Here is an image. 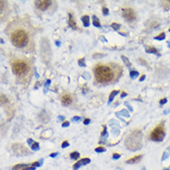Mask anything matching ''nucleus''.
I'll list each match as a JSON object with an SVG mask.
<instances>
[{"label": "nucleus", "mask_w": 170, "mask_h": 170, "mask_svg": "<svg viewBox=\"0 0 170 170\" xmlns=\"http://www.w3.org/2000/svg\"><path fill=\"white\" fill-rule=\"evenodd\" d=\"M7 35L17 49L31 51L34 49V32L32 25L25 19H16L8 24Z\"/></svg>", "instance_id": "obj_1"}, {"label": "nucleus", "mask_w": 170, "mask_h": 170, "mask_svg": "<svg viewBox=\"0 0 170 170\" xmlns=\"http://www.w3.org/2000/svg\"><path fill=\"white\" fill-rule=\"evenodd\" d=\"M122 73L123 69L113 62L99 63L94 67L95 80L98 84L106 85L113 83L118 80Z\"/></svg>", "instance_id": "obj_2"}, {"label": "nucleus", "mask_w": 170, "mask_h": 170, "mask_svg": "<svg viewBox=\"0 0 170 170\" xmlns=\"http://www.w3.org/2000/svg\"><path fill=\"white\" fill-rule=\"evenodd\" d=\"M11 69L18 78L19 83L27 85L33 74L32 63L23 57H15L11 59Z\"/></svg>", "instance_id": "obj_3"}, {"label": "nucleus", "mask_w": 170, "mask_h": 170, "mask_svg": "<svg viewBox=\"0 0 170 170\" xmlns=\"http://www.w3.org/2000/svg\"><path fill=\"white\" fill-rule=\"evenodd\" d=\"M142 134L140 130H134L126 140V146L130 151H137L142 147Z\"/></svg>", "instance_id": "obj_4"}, {"label": "nucleus", "mask_w": 170, "mask_h": 170, "mask_svg": "<svg viewBox=\"0 0 170 170\" xmlns=\"http://www.w3.org/2000/svg\"><path fill=\"white\" fill-rule=\"evenodd\" d=\"M165 137V130L164 123H161L156 127H154L150 134V138L153 141H162Z\"/></svg>", "instance_id": "obj_5"}, {"label": "nucleus", "mask_w": 170, "mask_h": 170, "mask_svg": "<svg viewBox=\"0 0 170 170\" xmlns=\"http://www.w3.org/2000/svg\"><path fill=\"white\" fill-rule=\"evenodd\" d=\"M121 13L125 20H127V22H134L137 19V14H136L135 10L129 7H124L121 9Z\"/></svg>", "instance_id": "obj_6"}, {"label": "nucleus", "mask_w": 170, "mask_h": 170, "mask_svg": "<svg viewBox=\"0 0 170 170\" xmlns=\"http://www.w3.org/2000/svg\"><path fill=\"white\" fill-rule=\"evenodd\" d=\"M11 149L14 151V153L18 154V155H28L30 153L29 150L20 143H14Z\"/></svg>", "instance_id": "obj_7"}, {"label": "nucleus", "mask_w": 170, "mask_h": 170, "mask_svg": "<svg viewBox=\"0 0 170 170\" xmlns=\"http://www.w3.org/2000/svg\"><path fill=\"white\" fill-rule=\"evenodd\" d=\"M52 1L50 0H37L35 2V5L36 7V8H38L39 10L45 11L52 5Z\"/></svg>", "instance_id": "obj_8"}, {"label": "nucleus", "mask_w": 170, "mask_h": 170, "mask_svg": "<svg viewBox=\"0 0 170 170\" xmlns=\"http://www.w3.org/2000/svg\"><path fill=\"white\" fill-rule=\"evenodd\" d=\"M60 100H61V103L63 104L64 106H69L70 104H72L73 102V96L71 94H66L62 95L61 98H60Z\"/></svg>", "instance_id": "obj_9"}, {"label": "nucleus", "mask_w": 170, "mask_h": 170, "mask_svg": "<svg viewBox=\"0 0 170 170\" xmlns=\"http://www.w3.org/2000/svg\"><path fill=\"white\" fill-rule=\"evenodd\" d=\"M91 162L90 161V159L89 158H87V157H86V158H83V159H80L77 163H75L74 165H73V170H77L80 166H82V165H88L89 163Z\"/></svg>", "instance_id": "obj_10"}, {"label": "nucleus", "mask_w": 170, "mask_h": 170, "mask_svg": "<svg viewBox=\"0 0 170 170\" xmlns=\"http://www.w3.org/2000/svg\"><path fill=\"white\" fill-rule=\"evenodd\" d=\"M142 154H138V155H136V156L130 158L129 160H127V164H130V165H134V164H137V163L141 162V159H142Z\"/></svg>", "instance_id": "obj_11"}, {"label": "nucleus", "mask_w": 170, "mask_h": 170, "mask_svg": "<svg viewBox=\"0 0 170 170\" xmlns=\"http://www.w3.org/2000/svg\"><path fill=\"white\" fill-rule=\"evenodd\" d=\"M69 25H70V27H72L73 29H74V30L78 29L77 25H76L75 19H74V17H73V15L72 12H69Z\"/></svg>", "instance_id": "obj_12"}, {"label": "nucleus", "mask_w": 170, "mask_h": 170, "mask_svg": "<svg viewBox=\"0 0 170 170\" xmlns=\"http://www.w3.org/2000/svg\"><path fill=\"white\" fill-rule=\"evenodd\" d=\"M27 143L31 146V148H32L33 151H38L39 149H40V146L38 144L37 142H35V141H33L32 138H28L27 140Z\"/></svg>", "instance_id": "obj_13"}, {"label": "nucleus", "mask_w": 170, "mask_h": 170, "mask_svg": "<svg viewBox=\"0 0 170 170\" xmlns=\"http://www.w3.org/2000/svg\"><path fill=\"white\" fill-rule=\"evenodd\" d=\"M145 51L147 53H153V54H156L158 56H160V53L159 51L157 50L154 47H151V46H146L145 47Z\"/></svg>", "instance_id": "obj_14"}, {"label": "nucleus", "mask_w": 170, "mask_h": 170, "mask_svg": "<svg viewBox=\"0 0 170 170\" xmlns=\"http://www.w3.org/2000/svg\"><path fill=\"white\" fill-rule=\"evenodd\" d=\"M82 22H83V24H84L85 27H88L89 24H90L89 17L87 15H84V16L82 17Z\"/></svg>", "instance_id": "obj_15"}, {"label": "nucleus", "mask_w": 170, "mask_h": 170, "mask_svg": "<svg viewBox=\"0 0 170 170\" xmlns=\"http://www.w3.org/2000/svg\"><path fill=\"white\" fill-rule=\"evenodd\" d=\"M28 165L27 164H19V165H14L13 167H12V170H22V169H24V168L28 167Z\"/></svg>", "instance_id": "obj_16"}, {"label": "nucleus", "mask_w": 170, "mask_h": 170, "mask_svg": "<svg viewBox=\"0 0 170 170\" xmlns=\"http://www.w3.org/2000/svg\"><path fill=\"white\" fill-rule=\"evenodd\" d=\"M118 93H119V90H113V91L111 92V94H110V96H109V103H111L112 101H113L114 97H115Z\"/></svg>", "instance_id": "obj_17"}, {"label": "nucleus", "mask_w": 170, "mask_h": 170, "mask_svg": "<svg viewBox=\"0 0 170 170\" xmlns=\"http://www.w3.org/2000/svg\"><path fill=\"white\" fill-rule=\"evenodd\" d=\"M138 71H135V70H131L130 71V73H129V75H130V77H131V79H135V78H137L138 76Z\"/></svg>", "instance_id": "obj_18"}, {"label": "nucleus", "mask_w": 170, "mask_h": 170, "mask_svg": "<svg viewBox=\"0 0 170 170\" xmlns=\"http://www.w3.org/2000/svg\"><path fill=\"white\" fill-rule=\"evenodd\" d=\"M79 156H80V153L77 152V151H73V152H71L70 154L71 159H73V160H77L79 158Z\"/></svg>", "instance_id": "obj_19"}, {"label": "nucleus", "mask_w": 170, "mask_h": 170, "mask_svg": "<svg viewBox=\"0 0 170 170\" xmlns=\"http://www.w3.org/2000/svg\"><path fill=\"white\" fill-rule=\"evenodd\" d=\"M121 58H122V59L124 60V63L126 64V66L127 67H131V63H130V61H129V59H127V57H125V56H121Z\"/></svg>", "instance_id": "obj_20"}, {"label": "nucleus", "mask_w": 170, "mask_h": 170, "mask_svg": "<svg viewBox=\"0 0 170 170\" xmlns=\"http://www.w3.org/2000/svg\"><path fill=\"white\" fill-rule=\"evenodd\" d=\"M92 18H93V25L96 26V27H100V21L97 19V17L93 16Z\"/></svg>", "instance_id": "obj_21"}, {"label": "nucleus", "mask_w": 170, "mask_h": 170, "mask_svg": "<svg viewBox=\"0 0 170 170\" xmlns=\"http://www.w3.org/2000/svg\"><path fill=\"white\" fill-rule=\"evenodd\" d=\"M165 38V33H161L159 35H157V36H155L154 37V39L155 40H159V41H161V40H164Z\"/></svg>", "instance_id": "obj_22"}, {"label": "nucleus", "mask_w": 170, "mask_h": 170, "mask_svg": "<svg viewBox=\"0 0 170 170\" xmlns=\"http://www.w3.org/2000/svg\"><path fill=\"white\" fill-rule=\"evenodd\" d=\"M162 5L165 8V9H169L170 8V0L169 1H162Z\"/></svg>", "instance_id": "obj_23"}, {"label": "nucleus", "mask_w": 170, "mask_h": 170, "mask_svg": "<svg viewBox=\"0 0 170 170\" xmlns=\"http://www.w3.org/2000/svg\"><path fill=\"white\" fill-rule=\"evenodd\" d=\"M111 27L113 28V29H114V30H119L120 29V27H121V25L119 24V23H117V22H113L111 24Z\"/></svg>", "instance_id": "obj_24"}, {"label": "nucleus", "mask_w": 170, "mask_h": 170, "mask_svg": "<svg viewBox=\"0 0 170 170\" xmlns=\"http://www.w3.org/2000/svg\"><path fill=\"white\" fill-rule=\"evenodd\" d=\"M7 102H8V99L6 97L5 95H1V104H6Z\"/></svg>", "instance_id": "obj_25"}, {"label": "nucleus", "mask_w": 170, "mask_h": 170, "mask_svg": "<svg viewBox=\"0 0 170 170\" xmlns=\"http://www.w3.org/2000/svg\"><path fill=\"white\" fill-rule=\"evenodd\" d=\"M86 60H85V58H82V59H78V64L79 66H81V67H85L86 66Z\"/></svg>", "instance_id": "obj_26"}, {"label": "nucleus", "mask_w": 170, "mask_h": 170, "mask_svg": "<svg viewBox=\"0 0 170 170\" xmlns=\"http://www.w3.org/2000/svg\"><path fill=\"white\" fill-rule=\"evenodd\" d=\"M42 163H43V160H42L41 162H35L31 165V166H33V167H38V166H41V165H42Z\"/></svg>", "instance_id": "obj_27"}, {"label": "nucleus", "mask_w": 170, "mask_h": 170, "mask_svg": "<svg viewBox=\"0 0 170 170\" xmlns=\"http://www.w3.org/2000/svg\"><path fill=\"white\" fill-rule=\"evenodd\" d=\"M106 151L105 148H104V147H101V146L95 149V151H96V152H103V151Z\"/></svg>", "instance_id": "obj_28"}, {"label": "nucleus", "mask_w": 170, "mask_h": 170, "mask_svg": "<svg viewBox=\"0 0 170 170\" xmlns=\"http://www.w3.org/2000/svg\"><path fill=\"white\" fill-rule=\"evenodd\" d=\"M102 14L104 15V16H107L109 14V9H108V8H102Z\"/></svg>", "instance_id": "obj_29"}, {"label": "nucleus", "mask_w": 170, "mask_h": 170, "mask_svg": "<svg viewBox=\"0 0 170 170\" xmlns=\"http://www.w3.org/2000/svg\"><path fill=\"white\" fill-rule=\"evenodd\" d=\"M138 60H140V61H141V64H144V65H145V66H147V67H148V66H149V65H148V63L146 62V60H145V59H143L142 58H140V59H138Z\"/></svg>", "instance_id": "obj_30"}, {"label": "nucleus", "mask_w": 170, "mask_h": 170, "mask_svg": "<svg viewBox=\"0 0 170 170\" xmlns=\"http://www.w3.org/2000/svg\"><path fill=\"white\" fill-rule=\"evenodd\" d=\"M68 146H69V142H68L67 141H63V142L61 143V148H66Z\"/></svg>", "instance_id": "obj_31"}, {"label": "nucleus", "mask_w": 170, "mask_h": 170, "mask_svg": "<svg viewBox=\"0 0 170 170\" xmlns=\"http://www.w3.org/2000/svg\"><path fill=\"white\" fill-rule=\"evenodd\" d=\"M168 156H169V152H167V151H165V153H164V155H163V157H162V160L164 161V160H165V158H167Z\"/></svg>", "instance_id": "obj_32"}, {"label": "nucleus", "mask_w": 170, "mask_h": 170, "mask_svg": "<svg viewBox=\"0 0 170 170\" xmlns=\"http://www.w3.org/2000/svg\"><path fill=\"white\" fill-rule=\"evenodd\" d=\"M120 157H121V155H120V154H119V153H113V159H114V160L119 159Z\"/></svg>", "instance_id": "obj_33"}, {"label": "nucleus", "mask_w": 170, "mask_h": 170, "mask_svg": "<svg viewBox=\"0 0 170 170\" xmlns=\"http://www.w3.org/2000/svg\"><path fill=\"white\" fill-rule=\"evenodd\" d=\"M62 127H69L70 126V122L69 121H65L64 123H62Z\"/></svg>", "instance_id": "obj_34"}, {"label": "nucleus", "mask_w": 170, "mask_h": 170, "mask_svg": "<svg viewBox=\"0 0 170 170\" xmlns=\"http://www.w3.org/2000/svg\"><path fill=\"white\" fill-rule=\"evenodd\" d=\"M50 83H51V81H50V80H47V82H46V85H45V92L47 91V87H49V84H50Z\"/></svg>", "instance_id": "obj_35"}, {"label": "nucleus", "mask_w": 170, "mask_h": 170, "mask_svg": "<svg viewBox=\"0 0 170 170\" xmlns=\"http://www.w3.org/2000/svg\"><path fill=\"white\" fill-rule=\"evenodd\" d=\"M166 102H167V100H166L165 98H164V99H162V100H160V104H161V105H164V104Z\"/></svg>", "instance_id": "obj_36"}, {"label": "nucleus", "mask_w": 170, "mask_h": 170, "mask_svg": "<svg viewBox=\"0 0 170 170\" xmlns=\"http://www.w3.org/2000/svg\"><path fill=\"white\" fill-rule=\"evenodd\" d=\"M80 119H81L80 116H73V119H72V121H79Z\"/></svg>", "instance_id": "obj_37"}, {"label": "nucleus", "mask_w": 170, "mask_h": 170, "mask_svg": "<svg viewBox=\"0 0 170 170\" xmlns=\"http://www.w3.org/2000/svg\"><path fill=\"white\" fill-rule=\"evenodd\" d=\"M90 123V119L89 118H86L84 120V125H88Z\"/></svg>", "instance_id": "obj_38"}, {"label": "nucleus", "mask_w": 170, "mask_h": 170, "mask_svg": "<svg viewBox=\"0 0 170 170\" xmlns=\"http://www.w3.org/2000/svg\"><path fill=\"white\" fill-rule=\"evenodd\" d=\"M123 113V115H125V116H128V113H127V111H125V110H123V111L120 112V113Z\"/></svg>", "instance_id": "obj_39"}, {"label": "nucleus", "mask_w": 170, "mask_h": 170, "mask_svg": "<svg viewBox=\"0 0 170 170\" xmlns=\"http://www.w3.org/2000/svg\"><path fill=\"white\" fill-rule=\"evenodd\" d=\"M58 119H59V121H63V120L65 119V117L63 115H59L58 116Z\"/></svg>", "instance_id": "obj_40"}, {"label": "nucleus", "mask_w": 170, "mask_h": 170, "mask_svg": "<svg viewBox=\"0 0 170 170\" xmlns=\"http://www.w3.org/2000/svg\"><path fill=\"white\" fill-rule=\"evenodd\" d=\"M35 167H33V166H28V167L24 168V169H22V170H35Z\"/></svg>", "instance_id": "obj_41"}, {"label": "nucleus", "mask_w": 170, "mask_h": 170, "mask_svg": "<svg viewBox=\"0 0 170 170\" xmlns=\"http://www.w3.org/2000/svg\"><path fill=\"white\" fill-rule=\"evenodd\" d=\"M58 155V152H53V153H50V157H56Z\"/></svg>", "instance_id": "obj_42"}, {"label": "nucleus", "mask_w": 170, "mask_h": 170, "mask_svg": "<svg viewBox=\"0 0 170 170\" xmlns=\"http://www.w3.org/2000/svg\"><path fill=\"white\" fill-rule=\"evenodd\" d=\"M145 77H146L145 74H143V75H141V78H140V81H141H141H143V80L145 79Z\"/></svg>", "instance_id": "obj_43"}, {"label": "nucleus", "mask_w": 170, "mask_h": 170, "mask_svg": "<svg viewBox=\"0 0 170 170\" xmlns=\"http://www.w3.org/2000/svg\"><path fill=\"white\" fill-rule=\"evenodd\" d=\"M127 93H126V92H123V93H121V98H124V97H126V96H127Z\"/></svg>", "instance_id": "obj_44"}, {"label": "nucleus", "mask_w": 170, "mask_h": 170, "mask_svg": "<svg viewBox=\"0 0 170 170\" xmlns=\"http://www.w3.org/2000/svg\"><path fill=\"white\" fill-rule=\"evenodd\" d=\"M56 45L58 47H59V46H60V42H59V41H57V42H56Z\"/></svg>", "instance_id": "obj_45"}, {"label": "nucleus", "mask_w": 170, "mask_h": 170, "mask_svg": "<svg viewBox=\"0 0 170 170\" xmlns=\"http://www.w3.org/2000/svg\"><path fill=\"white\" fill-rule=\"evenodd\" d=\"M169 112V110H166V111H164V113H167Z\"/></svg>", "instance_id": "obj_46"}, {"label": "nucleus", "mask_w": 170, "mask_h": 170, "mask_svg": "<svg viewBox=\"0 0 170 170\" xmlns=\"http://www.w3.org/2000/svg\"><path fill=\"white\" fill-rule=\"evenodd\" d=\"M168 47H170V40L168 41Z\"/></svg>", "instance_id": "obj_47"}, {"label": "nucleus", "mask_w": 170, "mask_h": 170, "mask_svg": "<svg viewBox=\"0 0 170 170\" xmlns=\"http://www.w3.org/2000/svg\"><path fill=\"white\" fill-rule=\"evenodd\" d=\"M164 170H169V169H164Z\"/></svg>", "instance_id": "obj_48"}, {"label": "nucleus", "mask_w": 170, "mask_h": 170, "mask_svg": "<svg viewBox=\"0 0 170 170\" xmlns=\"http://www.w3.org/2000/svg\"><path fill=\"white\" fill-rule=\"evenodd\" d=\"M169 32H170V28H169Z\"/></svg>", "instance_id": "obj_49"}]
</instances>
